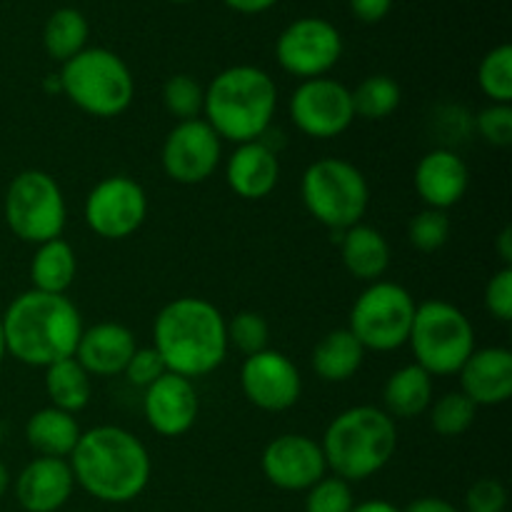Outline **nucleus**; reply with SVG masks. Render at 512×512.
<instances>
[{
	"mask_svg": "<svg viewBox=\"0 0 512 512\" xmlns=\"http://www.w3.org/2000/svg\"><path fill=\"white\" fill-rule=\"evenodd\" d=\"M75 478L63 458H35L15 478V498L25 512H58L73 498Z\"/></svg>",
	"mask_w": 512,
	"mask_h": 512,
	"instance_id": "6ab92c4d",
	"label": "nucleus"
},
{
	"mask_svg": "<svg viewBox=\"0 0 512 512\" xmlns=\"http://www.w3.org/2000/svg\"><path fill=\"white\" fill-rule=\"evenodd\" d=\"M138 350L133 330L120 323H98L83 330L73 358L85 368L90 378H113L125 373L133 353Z\"/></svg>",
	"mask_w": 512,
	"mask_h": 512,
	"instance_id": "412c9836",
	"label": "nucleus"
},
{
	"mask_svg": "<svg viewBox=\"0 0 512 512\" xmlns=\"http://www.w3.org/2000/svg\"><path fill=\"white\" fill-rule=\"evenodd\" d=\"M415 190L425 208L448 210L465 198L470 188V170L465 160L450 148H435L415 165Z\"/></svg>",
	"mask_w": 512,
	"mask_h": 512,
	"instance_id": "a211bd4d",
	"label": "nucleus"
},
{
	"mask_svg": "<svg viewBox=\"0 0 512 512\" xmlns=\"http://www.w3.org/2000/svg\"><path fill=\"white\" fill-rule=\"evenodd\" d=\"M478 83L493 103H512V48L508 43L493 48L480 60Z\"/></svg>",
	"mask_w": 512,
	"mask_h": 512,
	"instance_id": "2f4dec72",
	"label": "nucleus"
},
{
	"mask_svg": "<svg viewBox=\"0 0 512 512\" xmlns=\"http://www.w3.org/2000/svg\"><path fill=\"white\" fill-rule=\"evenodd\" d=\"M90 25L85 15L75 8H60L45 20L43 28V45L45 53L58 63L75 58L80 50H85L88 43Z\"/></svg>",
	"mask_w": 512,
	"mask_h": 512,
	"instance_id": "c85d7f7f",
	"label": "nucleus"
},
{
	"mask_svg": "<svg viewBox=\"0 0 512 512\" xmlns=\"http://www.w3.org/2000/svg\"><path fill=\"white\" fill-rule=\"evenodd\" d=\"M75 273H78V258L73 245L63 238L40 243L30 260V283L40 293L65 295V290L73 285Z\"/></svg>",
	"mask_w": 512,
	"mask_h": 512,
	"instance_id": "bb28decb",
	"label": "nucleus"
},
{
	"mask_svg": "<svg viewBox=\"0 0 512 512\" xmlns=\"http://www.w3.org/2000/svg\"><path fill=\"white\" fill-rule=\"evenodd\" d=\"M240 388L250 405L265 413H283L300 400L303 378L293 360L280 350H260L245 358Z\"/></svg>",
	"mask_w": 512,
	"mask_h": 512,
	"instance_id": "2eb2a0df",
	"label": "nucleus"
},
{
	"mask_svg": "<svg viewBox=\"0 0 512 512\" xmlns=\"http://www.w3.org/2000/svg\"><path fill=\"white\" fill-rule=\"evenodd\" d=\"M338 235L340 258L345 270L363 283H378L390 268V245L380 230L370 225H353Z\"/></svg>",
	"mask_w": 512,
	"mask_h": 512,
	"instance_id": "5701e85b",
	"label": "nucleus"
},
{
	"mask_svg": "<svg viewBox=\"0 0 512 512\" xmlns=\"http://www.w3.org/2000/svg\"><path fill=\"white\" fill-rule=\"evenodd\" d=\"M495 250H498L500 260H503V268H512V228L500 230Z\"/></svg>",
	"mask_w": 512,
	"mask_h": 512,
	"instance_id": "c03bdc74",
	"label": "nucleus"
},
{
	"mask_svg": "<svg viewBox=\"0 0 512 512\" xmlns=\"http://www.w3.org/2000/svg\"><path fill=\"white\" fill-rule=\"evenodd\" d=\"M415 308L418 303L403 285L378 280L370 283L353 303L348 330L365 350L393 353L408 343Z\"/></svg>",
	"mask_w": 512,
	"mask_h": 512,
	"instance_id": "9d476101",
	"label": "nucleus"
},
{
	"mask_svg": "<svg viewBox=\"0 0 512 512\" xmlns=\"http://www.w3.org/2000/svg\"><path fill=\"white\" fill-rule=\"evenodd\" d=\"M3 215L15 238L40 245L63 235L68 208L53 175L45 170H23L5 190Z\"/></svg>",
	"mask_w": 512,
	"mask_h": 512,
	"instance_id": "1a4fd4ad",
	"label": "nucleus"
},
{
	"mask_svg": "<svg viewBox=\"0 0 512 512\" xmlns=\"http://www.w3.org/2000/svg\"><path fill=\"white\" fill-rule=\"evenodd\" d=\"M60 93L93 118H118L130 108L135 80L128 63L108 48H85L60 68Z\"/></svg>",
	"mask_w": 512,
	"mask_h": 512,
	"instance_id": "423d86ee",
	"label": "nucleus"
},
{
	"mask_svg": "<svg viewBox=\"0 0 512 512\" xmlns=\"http://www.w3.org/2000/svg\"><path fill=\"white\" fill-rule=\"evenodd\" d=\"M485 308L500 323L512 320V268H500L485 285Z\"/></svg>",
	"mask_w": 512,
	"mask_h": 512,
	"instance_id": "58836bf2",
	"label": "nucleus"
},
{
	"mask_svg": "<svg viewBox=\"0 0 512 512\" xmlns=\"http://www.w3.org/2000/svg\"><path fill=\"white\" fill-rule=\"evenodd\" d=\"M450 230H453V223L448 218V210L425 208L410 220L408 240L420 253H435L448 243Z\"/></svg>",
	"mask_w": 512,
	"mask_h": 512,
	"instance_id": "72a5a7b5",
	"label": "nucleus"
},
{
	"mask_svg": "<svg viewBox=\"0 0 512 512\" xmlns=\"http://www.w3.org/2000/svg\"><path fill=\"white\" fill-rule=\"evenodd\" d=\"M153 348L168 373L180 378H205L225 363L228 320L205 298H175L153 323Z\"/></svg>",
	"mask_w": 512,
	"mask_h": 512,
	"instance_id": "f03ea898",
	"label": "nucleus"
},
{
	"mask_svg": "<svg viewBox=\"0 0 512 512\" xmlns=\"http://www.w3.org/2000/svg\"><path fill=\"white\" fill-rule=\"evenodd\" d=\"M268 340L270 325L260 313L240 310L238 315H233V320H228V345H233L245 358L260 353V350H268Z\"/></svg>",
	"mask_w": 512,
	"mask_h": 512,
	"instance_id": "f704fd0d",
	"label": "nucleus"
},
{
	"mask_svg": "<svg viewBox=\"0 0 512 512\" xmlns=\"http://www.w3.org/2000/svg\"><path fill=\"white\" fill-rule=\"evenodd\" d=\"M80 433L75 415L58 408L38 410L25 423V440L40 458H70Z\"/></svg>",
	"mask_w": 512,
	"mask_h": 512,
	"instance_id": "393cba45",
	"label": "nucleus"
},
{
	"mask_svg": "<svg viewBox=\"0 0 512 512\" xmlns=\"http://www.w3.org/2000/svg\"><path fill=\"white\" fill-rule=\"evenodd\" d=\"M170 3H190V0H170Z\"/></svg>",
	"mask_w": 512,
	"mask_h": 512,
	"instance_id": "09e8293b",
	"label": "nucleus"
},
{
	"mask_svg": "<svg viewBox=\"0 0 512 512\" xmlns=\"http://www.w3.org/2000/svg\"><path fill=\"white\" fill-rule=\"evenodd\" d=\"M45 393L50 398V408L75 415L88 408L93 385H90V375L85 373L78 360L65 358L45 368Z\"/></svg>",
	"mask_w": 512,
	"mask_h": 512,
	"instance_id": "cd10ccee",
	"label": "nucleus"
},
{
	"mask_svg": "<svg viewBox=\"0 0 512 512\" xmlns=\"http://www.w3.org/2000/svg\"><path fill=\"white\" fill-rule=\"evenodd\" d=\"M260 470L273 488L285 493H305L325 478L328 465L320 443L308 435L285 433L265 445Z\"/></svg>",
	"mask_w": 512,
	"mask_h": 512,
	"instance_id": "dca6fc26",
	"label": "nucleus"
},
{
	"mask_svg": "<svg viewBox=\"0 0 512 512\" xmlns=\"http://www.w3.org/2000/svg\"><path fill=\"white\" fill-rule=\"evenodd\" d=\"M350 512H403V510L395 508V505L388 503V500H368V503L355 505Z\"/></svg>",
	"mask_w": 512,
	"mask_h": 512,
	"instance_id": "a18cd8bd",
	"label": "nucleus"
},
{
	"mask_svg": "<svg viewBox=\"0 0 512 512\" xmlns=\"http://www.w3.org/2000/svg\"><path fill=\"white\" fill-rule=\"evenodd\" d=\"M368 350L348 328L330 330L313 348V370L323 383H345L355 378Z\"/></svg>",
	"mask_w": 512,
	"mask_h": 512,
	"instance_id": "a878e982",
	"label": "nucleus"
},
{
	"mask_svg": "<svg viewBox=\"0 0 512 512\" xmlns=\"http://www.w3.org/2000/svg\"><path fill=\"white\" fill-rule=\"evenodd\" d=\"M223 3L228 5L230 10H235V13L258 15V13H265V10L273 8L278 0H223Z\"/></svg>",
	"mask_w": 512,
	"mask_h": 512,
	"instance_id": "37998d69",
	"label": "nucleus"
},
{
	"mask_svg": "<svg viewBox=\"0 0 512 512\" xmlns=\"http://www.w3.org/2000/svg\"><path fill=\"white\" fill-rule=\"evenodd\" d=\"M353 508V488L343 478L325 475L313 488L305 490V512H350Z\"/></svg>",
	"mask_w": 512,
	"mask_h": 512,
	"instance_id": "c9c22d12",
	"label": "nucleus"
},
{
	"mask_svg": "<svg viewBox=\"0 0 512 512\" xmlns=\"http://www.w3.org/2000/svg\"><path fill=\"white\" fill-rule=\"evenodd\" d=\"M8 355V350H5V335H3V320H0V363H3V358Z\"/></svg>",
	"mask_w": 512,
	"mask_h": 512,
	"instance_id": "de8ad7c7",
	"label": "nucleus"
},
{
	"mask_svg": "<svg viewBox=\"0 0 512 512\" xmlns=\"http://www.w3.org/2000/svg\"><path fill=\"white\" fill-rule=\"evenodd\" d=\"M505 508H508V490L495 478H480L465 493L468 512H505Z\"/></svg>",
	"mask_w": 512,
	"mask_h": 512,
	"instance_id": "4c0bfd02",
	"label": "nucleus"
},
{
	"mask_svg": "<svg viewBox=\"0 0 512 512\" xmlns=\"http://www.w3.org/2000/svg\"><path fill=\"white\" fill-rule=\"evenodd\" d=\"M223 140L203 118L183 120L163 140L160 163L165 175L180 185H200L218 170Z\"/></svg>",
	"mask_w": 512,
	"mask_h": 512,
	"instance_id": "4468645a",
	"label": "nucleus"
},
{
	"mask_svg": "<svg viewBox=\"0 0 512 512\" xmlns=\"http://www.w3.org/2000/svg\"><path fill=\"white\" fill-rule=\"evenodd\" d=\"M320 448L335 478L360 483L378 475L393 460L398 450V428L383 408L355 405L333 418Z\"/></svg>",
	"mask_w": 512,
	"mask_h": 512,
	"instance_id": "39448f33",
	"label": "nucleus"
},
{
	"mask_svg": "<svg viewBox=\"0 0 512 512\" xmlns=\"http://www.w3.org/2000/svg\"><path fill=\"white\" fill-rule=\"evenodd\" d=\"M165 373H168V368H165L163 358H160L155 348H138L133 358H130V363L125 365V378L143 390L153 385L158 378H163Z\"/></svg>",
	"mask_w": 512,
	"mask_h": 512,
	"instance_id": "ea45409f",
	"label": "nucleus"
},
{
	"mask_svg": "<svg viewBox=\"0 0 512 512\" xmlns=\"http://www.w3.org/2000/svg\"><path fill=\"white\" fill-rule=\"evenodd\" d=\"M68 463L75 485L110 505L133 503L153 475L148 448L118 425H98L80 433Z\"/></svg>",
	"mask_w": 512,
	"mask_h": 512,
	"instance_id": "f257e3e1",
	"label": "nucleus"
},
{
	"mask_svg": "<svg viewBox=\"0 0 512 512\" xmlns=\"http://www.w3.org/2000/svg\"><path fill=\"white\" fill-rule=\"evenodd\" d=\"M0 320L8 355L30 368H48L73 358L85 330L73 300L40 290L20 293Z\"/></svg>",
	"mask_w": 512,
	"mask_h": 512,
	"instance_id": "7ed1b4c3",
	"label": "nucleus"
},
{
	"mask_svg": "<svg viewBox=\"0 0 512 512\" xmlns=\"http://www.w3.org/2000/svg\"><path fill=\"white\" fill-rule=\"evenodd\" d=\"M200 413L193 380L165 373L143 393V415L150 428L163 438H180L195 425Z\"/></svg>",
	"mask_w": 512,
	"mask_h": 512,
	"instance_id": "f3484780",
	"label": "nucleus"
},
{
	"mask_svg": "<svg viewBox=\"0 0 512 512\" xmlns=\"http://www.w3.org/2000/svg\"><path fill=\"white\" fill-rule=\"evenodd\" d=\"M225 180L230 190L243 200H263L278 188L280 160L265 140L235 145L225 165Z\"/></svg>",
	"mask_w": 512,
	"mask_h": 512,
	"instance_id": "4be33fe9",
	"label": "nucleus"
},
{
	"mask_svg": "<svg viewBox=\"0 0 512 512\" xmlns=\"http://www.w3.org/2000/svg\"><path fill=\"white\" fill-rule=\"evenodd\" d=\"M343 55V35L325 18H298L278 35L275 58L300 80L325 78Z\"/></svg>",
	"mask_w": 512,
	"mask_h": 512,
	"instance_id": "9b49d317",
	"label": "nucleus"
},
{
	"mask_svg": "<svg viewBox=\"0 0 512 512\" xmlns=\"http://www.w3.org/2000/svg\"><path fill=\"white\" fill-rule=\"evenodd\" d=\"M148 215V195L138 180L110 175L100 180L85 198V225L98 238L125 240L138 233Z\"/></svg>",
	"mask_w": 512,
	"mask_h": 512,
	"instance_id": "f8f14e48",
	"label": "nucleus"
},
{
	"mask_svg": "<svg viewBox=\"0 0 512 512\" xmlns=\"http://www.w3.org/2000/svg\"><path fill=\"white\" fill-rule=\"evenodd\" d=\"M433 403V375L410 363L395 370L383 388L385 413L393 420H413L428 413Z\"/></svg>",
	"mask_w": 512,
	"mask_h": 512,
	"instance_id": "b1692460",
	"label": "nucleus"
},
{
	"mask_svg": "<svg viewBox=\"0 0 512 512\" xmlns=\"http://www.w3.org/2000/svg\"><path fill=\"white\" fill-rule=\"evenodd\" d=\"M393 8V0H350V13L360 23H380Z\"/></svg>",
	"mask_w": 512,
	"mask_h": 512,
	"instance_id": "a19ab883",
	"label": "nucleus"
},
{
	"mask_svg": "<svg viewBox=\"0 0 512 512\" xmlns=\"http://www.w3.org/2000/svg\"><path fill=\"white\" fill-rule=\"evenodd\" d=\"M205 88L193 78V75L178 73L165 80L163 85V105L178 123L183 120H195L203 115Z\"/></svg>",
	"mask_w": 512,
	"mask_h": 512,
	"instance_id": "473e14b6",
	"label": "nucleus"
},
{
	"mask_svg": "<svg viewBox=\"0 0 512 512\" xmlns=\"http://www.w3.org/2000/svg\"><path fill=\"white\" fill-rule=\"evenodd\" d=\"M278 108V85L255 65H233L210 80L205 88V123L220 140L235 145L263 140Z\"/></svg>",
	"mask_w": 512,
	"mask_h": 512,
	"instance_id": "20e7f679",
	"label": "nucleus"
},
{
	"mask_svg": "<svg viewBox=\"0 0 512 512\" xmlns=\"http://www.w3.org/2000/svg\"><path fill=\"white\" fill-rule=\"evenodd\" d=\"M430 425L440 438H458L470 425L475 423L478 415V405L470 398H465L460 390L455 393H445L435 403H430Z\"/></svg>",
	"mask_w": 512,
	"mask_h": 512,
	"instance_id": "7c9ffc66",
	"label": "nucleus"
},
{
	"mask_svg": "<svg viewBox=\"0 0 512 512\" xmlns=\"http://www.w3.org/2000/svg\"><path fill=\"white\" fill-rule=\"evenodd\" d=\"M305 210L330 233H343L363 223L370 205V185L353 163L343 158H320L300 178Z\"/></svg>",
	"mask_w": 512,
	"mask_h": 512,
	"instance_id": "0eeeda50",
	"label": "nucleus"
},
{
	"mask_svg": "<svg viewBox=\"0 0 512 512\" xmlns=\"http://www.w3.org/2000/svg\"><path fill=\"white\" fill-rule=\"evenodd\" d=\"M458 375L460 393L478 408L508 403L512 395V353L508 348L473 350Z\"/></svg>",
	"mask_w": 512,
	"mask_h": 512,
	"instance_id": "aec40b11",
	"label": "nucleus"
},
{
	"mask_svg": "<svg viewBox=\"0 0 512 512\" xmlns=\"http://www.w3.org/2000/svg\"><path fill=\"white\" fill-rule=\"evenodd\" d=\"M290 118L303 135L330 140L353 125V95L340 80L310 78L290 95Z\"/></svg>",
	"mask_w": 512,
	"mask_h": 512,
	"instance_id": "ddd939ff",
	"label": "nucleus"
},
{
	"mask_svg": "<svg viewBox=\"0 0 512 512\" xmlns=\"http://www.w3.org/2000/svg\"><path fill=\"white\" fill-rule=\"evenodd\" d=\"M415 365L433 378L455 375L475 350V330L468 315L445 300H425L415 308L408 338Z\"/></svg>",
	"mask_w": 512,
	"mask_h": 512,
	"instance_id": "6e6552de",
	"label": "nucleus"
},
{
	"mask_svg": "<svg viewBox=\"0 0 512 512\" xmlns=\"http://www.w3.org/2000/svg\"><path fill=\"white\" fill-rule=\"evenodd\" d=\"M8 488H10V473H8V468H5V465L0 463V498H3V495L8 493Z\"/></svg>",
	"mask_w": 512,
	"mask_h": 512,
	"instance_id": "49530a36",
	"label": "nucleus"
},
{
	"mask_svg": "<svg viewBox=\"0 0 512 512\" xmlns=\"http://www.w3.org/2000/svg\"><path fill=\"white\" fill-rule=\"evenodd\" d=\"M350 95H353L355 118L363 120L390 118L403 100L398 80H393L390 75H368L365 80H360L358 88L350 90Z\"/></svg>",
	"mask_w": 512,
	"mask_h": 512,
	"instance_id": "c756f323",
	"label": "nucleus"
},
{
	"mask_svg": "<svg viewBox=\"0 0 512 512\" xmlns=\"http://www.w3.org/2000/svg\"><path fill=\"white\" fill-rule=\"evenodd\" d=\"M480 138L495 148H508L512 145V108L503 103H493L485 110H480L475 118Z\"/></svg>",
	"mask_w": 512,
	"mask_h": 512,
	"instance_id": "e433bc0d",
	"label": "nucleus"
},
{
	"mask_svg": "<svg viewBox=\"0 0 512 512\" xmlns=\"http://www.w3.org/2000/svg\"><path fill=\"white\" fill-rule=\"evenodd\" d=\"M403 512H460L453 503L443 498H433V495H425V498L413 500Z\"/></svg>",
	"mask_w": 512,
	"mask_h": 512,
	"instance_id": "79ce46f5",
	"label": "nucleus"
}]
</instances>
